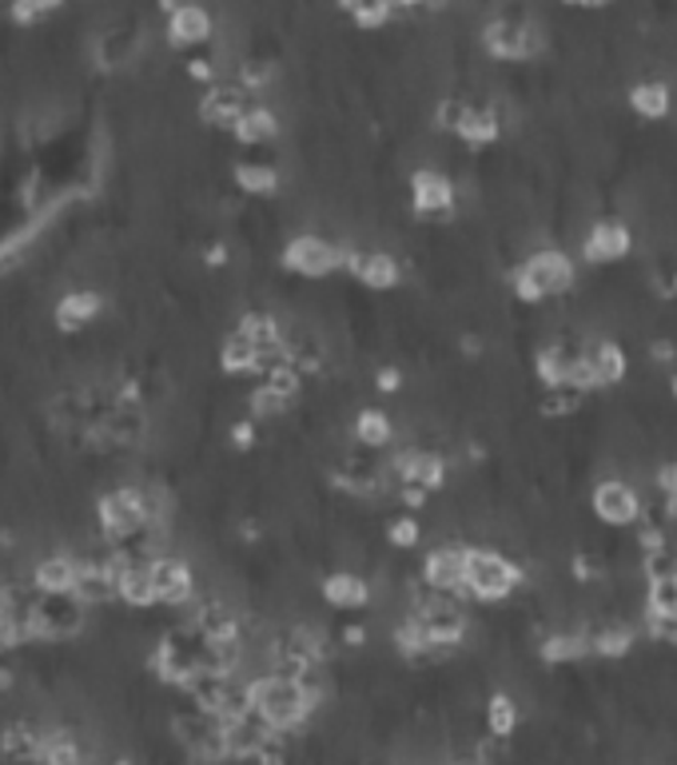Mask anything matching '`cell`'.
I'll return each instance as SVG.
<instances>
[{"label": "cell", "mask_w": 677, "mask_h": 765, "mask_svg": "<svg viewBox=\"0 0 677 765\" xmlns=\"http://www.w3.org/2000/svg\"><path fill=\"white\" fill-rule=\"evenodd\" d=\"M248 702L275 734H299L323 702V670H311L308 678L263 670L248 678Z\"/></svg>", "instance_id": "cell-1"}, {"label": "cell", "mask_w": 677, "mask_h": 765, "mask_svg": "<svg viewBox=\"0 0 677 765\" xmlns=\"http://www.w3.org/2000/svg\"><path fill=\"white\" fill-rule=\"evenodd\" d=\"M88 627V607L76 595H32L29 642H69Z\"/></svg>", "instance_id": "cell-2"}, {"label": "cell", "mask_w": 677, "mask_h": 765, "mask_svg": "<svg viewBox=\"0 0 677 765\" xmlns=\"http://www.w3.org/2000/svg\"><path fill=\"white\" fill-rule=\"evenodd\" d=\"M171 737L179 742V750L188 754L191 765H223V717L208 714V710L184 702V710L171 714Z\"/></svg>", "instance_id": "cell-3"}, {"label": "cell", "mask_w": 677, "mask_h": 765, "mask_svg": "<svg viewBox=\"0 0 677 765\" xmlns=\"http://www.w3.org/2000/svg\"><path fill=\"white\" fill-rule=\"evenodd\" d=\"M570 288H574V259L558 248L534 251L514 276L518 299H527V303H542L546 296H562Z\"/></svg>", "instance_id": "cell-4"}, {"label": "cell", "mask_w": 677, "mask_h": 765, "mask_svg": "<svg viewBox=\"0 0 677 765\" xmlns=\"http://www.w3.org/2000/svg\"><path fill=\"white\" fill-rule=\"evenodd\" d=\"M522 582V570L510 562V558L494 555V550H475L467 547V598H478V602H502L510 590Z\"/></svg>", "instance_id": "cell-5"}, {"label": "cell", "mask_w": 677, "mask_h": 765, "mask_svg": "<svg viewBox=\"0 0 677 765\" xmlns=\"http://www.w3.org/2000/svg\"><path fill=\"white\" fill-rule=\"evenodd\" d=\"M482 44L498 60H530L542 49V32L527 17H494L482 29Z\"/></svg>", "instance_id": "cell-6"}, {"label": "cell", "mask_w": 677, "mask_h": 765, "mask_svg": "<svg viewBox=\"0 0 677 765\" xmlns=\"http://www.w3.org/2000/svg\"><path fill=\"white\" fill-rule=\"evenodd\" d=\"M283 268L295 271V276H303V279H323V276H331V271L343 268V248H335V244L323 236L303 231V236H295L288 248H283Z\"/></svg>", "instance_id": "cell-7"}, {"label": "cell", "mask_w": 677, "mask_h": 765, "mask_svg": "<svg viewBox=\"0 0 677 765\" xmlns=\"http://www.w3.org/2000/svg\"><path fill=\"white\" fill-rule=\"evenodd\" d=\"M152 590H156V607H188L196 595V578L191 567L176 555H156L148 558Z\"/></svg>", "instance_id": "cell-8"}, {"label": "cell", "mask_w": 677, "mask_h": 765, "mask_svg": "<svg viewBox=\"0 0 677 765\" xmlns=\"http://www.w3.org/2000/svg\"><path fill=\"white\" fill-rule=\"evenodd\" d=\"M462 578H467V547H438V550H430L427 562H423V582H427L430 590L455 595L458 602L467 598Z\"/></svg>", "instance_id": "cell-9"}, {"label": "cell", "mask_w": 677, "mask_h": 765, "mask_svg": "<svg viewBox=\"0 0 677 765\" xmlns=\"http://www.w3.org/2000/svg\"><path fill=\"white\" fill-rule=\"evenodd\" d=\"M271 734H275V730H271L268 722L248 706L243 714H236V717L223 722V754H228V762H251L256 750L263 746Z\"/></svg>", "instance_id": "cell-10"}, {"label": "cell", "mask_w": 677, "mask_h": 765, "mask_svg": "<svg viewBox=\"0 0 677 765\" xmlns=\"http://www.w3.org/2000/svg\"><path fill=\"white\" fill-rule=\"evenodd\" d=\"M594 515L606 523V527H629L642 515V498L629 483L622 478H606L594 487Z\"/></svg>", "instance_id": "cell-11"}, {"label": "cell", "mask_w": 677, "mask_h": 765, "mask_svg": "<svg viewBox=\"0 0 677 765\" xmlns=\"http://www.w3.org/2000/svg\"><path fill=\"white\" fill-rule=\"evenodd\" d=\"M211 29H216V20L196 0H176L168 9V37L179 49H204L211 40Z\"/></svg>", "instance_id": "cell-12"}, {"label": "cell", "mask_w": 677, "mask_h": 765, "mask_svg": "<svg viewBox=\"0 0 677 765\" xmlns=\"http://www.w3.org/2000/svg\"><path fill=\"white\" fill-rule=\"evenodd\" d=\"M410 196H415V211L423 219H442L455 211V184L435 168H418L410 176Z\"/></svg>", "instance_id": "cell-13"}, {"label": "cell", "mask_w": 677, "mask_h": 765, "mask_svg": "<svg viewBox=\"0 0 677 765\" xmlns=\"http://www.w3.org/2000/svg\"><path fill=\"white\" fill-rule=\"evenodd\" d=\"M343 268H347L351 276L371 291H390V288H398V279H403L398 259L387 256V251H347L343 248Z\"/></svg>", "instance_id": "cell-14"}, {"label": "cell", "mask_w": 677, "mask_h": 765, "mask_svg": "<svg viewBox=\"0 0 677 765\" xmlns=\"http://www.w3.org/2000/svg\"><path fill=\"white\" fill-rule=\"evenodd\" d=\"M390 478H395V487L398 483H415V487L435 495V490L447 487V463L438 455H430V451H403L390 463Z\"/></svg>", "instance_id": "cell-15"}, {"label": "cell", "mask_w": 677, "mask_h": 765, "mask_svg": "<svg viewBox=\"0 0 677 765\" xmlns=\"http://www.w3.org/2000/svg\"><path fill=\"white\" fill-rule=\"evenodd\" d=\"M256 100H251V92L243 89V84H208V96L199 100V116L208 120L211 128H231L243 112L251 108Z\"/></svg>", "instance_id": "cell-16"}, {"label": "cell", "mask_w": 677, "mask_h": 765, "mask_svg": "<svg viewBox=\"0 0 677 765\" xmlns=\"http://www.w3.org/2000/svg\"><path fill=\"white\" fill-rule=\"evenodd\" d=\"M112 582H116V602H124L128 610L156 607V590H152L148 562H139V558H116Z\"/></svg>", "instance_id": "cell-17"}, {"label": "cell", "mask_w": 677, "mask_h": 765, "mask_svg": "<svg viewBox=\"0 0 677 765\" xmlns=\"http://www.w3.org/2000/svg\"><path fill=\"white\" fill-rule=\"evenodd\" d=\"M40 746H44V726L29 717L0 726V762L4 765H40Z\"/></svg>", "instance_id": "cell-18"}, {"label": "cell", "mask_w": 677, "mask_h": 765, "mask_svg": "<svg viewBox=\"0 0 677 765\" xmlns=\"http://www.w3.org/2000/svg\"><path fill=\"white\" fill-rule=\"evenodd\" d=\"M629 248H634V236H629L626 224L622 219H602V224L590 228L586 244H582V256L590 263H614V259H626Z\"/></svg>", "instance_id": "cell-19"}, {"label": "cell", "mask_w": 677, "mask_h": 765, "mask_svg": "<svg viewBox=\"0 0 677 765\" xmlns=\"http://www.w3.org/2000/svg\"><path fill=\"white\" fill-rule=\"evenodd\" d=\"M92 746L84 734L72 726H52L44 730V746H40V765H88Z\"/></svg>", "instance_id": "cell-20"}, {"label": "cell", "mask_w": 677, "mask_h": 765, "mask_svg": "<svg viewBox=\"0 0 677 765\" xmlns=\"http://www.w3.org/2000/svg\"><path fill=\"white\" fill-rule=\"evenodd\" d=\"M319 590H323V602L335 610H363L371 602V582L355 570H331Z\"/></svg>", "instance_id": "cell-21"}, {"label": "cell", "mask_w": 677, "mask_h": 765, "mask_svg": "<svg viewBox=\"0 0 677 765\" xmlns=\"http://www.w3.org/2000/svg\"><path fill=\"white\" fill-rule=\"evenodd\" d=\"M76 555H64V550H56V555H44L32 567V587L40 590V595H69L72 587H76Z\"/></svg>", "instance_id": "cell-22"}, {"label": "cell", "mask_w": 677, "mask_h": 765, "mask_svg": "<svg viewBox=\"0 0 677 765\" xmlns=\"http://www.w3.org/2000/svg\"><path fill=\"white\" fill-rule=\"evenodd\" d=\"M104 311L100 291H64V299L56 303V328L60 331H80L96 323V316Z\"/></svg>", "instance_id": "cell-23"}, {"label": "cell", "mask_w": 677, "mask_h": 765, "mask_svg": "<svg viewBox=\"0 0 677 765\" xmlns=\"http://www.w3.org/2000/svg\"><path fill=\"white\" fill-rule=\"evenodd\" d=\"M498 132H502V124H498L494 108H482V104H462V116H458V124H455V136L462 139V144H475V148H482V144H494Z\"/></svg>", "instance_id": "cell-24"}, {"label": "cell", "mask_w": 677, "mask_h": 765, "mask_svg": "<svg viewBox=\"0 0 677 765\" xmlns=\"http://www.w3.org/2000/svg\"><path fill=\"white\" fill-rule=\"evenodd\" d=\"M355 443L363 451H383L395 443V423H390L387 411L378 407H363L355 415Z\"/></svg>", "instance_id": "cell-25"}, {"label": "cell", "mask_w": 677, "mask_h": 765, "mask_svg": "<svg viewBox=\"0 0 677 765\" xmlns=\"http://www.w3.org/2000/svg\"><path fill=\"white\" fill-rule=\"evenodd\" d=\"M231 132H236L239 144H248V148H259V144H271L279 132V120L271 108H263V104H251L243 116L231 124Z\"/></svg>", "instance_id": "cell-26"}, {"label": "cell", "mask_w": 677, "mask_h": 765, "mask_svg": "<svg viewBox=\"0 0 677 765\" xmlns=\"http://www.w3.org/2000/svg\"><path fill=\"white\" fill-rule=\"evenodd\" d=\"M236 188L243 196H275L279 172L275 164H256V159H239L236 164Z\"/></svg>", "instance_id": "cell-27"}, {"label": "cell", "mask_w": 677, "mask_h": 765, "mask_svg": "<svg viewBox=\"0 0 677 765\" xmlns=\"http://www.w3.org/2000/svg\"><path fill=\"white\" fill-rule=\"evenodd\" d=\"M219 368L228 371V375H256V371H259V351H256V343H251L248 335H239V331H231L228 343L219 348Z\"/></svg>", "instance_id": "cell-28"}, {"label": "cell", "mask_w": 677, "mask_h": 765, "mask_svg": "<svg viewBox=\"0 0 677 765\" xmlns=\"http://www.w3.org/2000/svg\"><path fill=\"white\" fill-rule=\"evenodd\" d=\"M669 89L662 84V80H642V84H634L629 89V108L637 112V116H646V120H662L669 116Z\"/></svg>", "instance_id": "cell-29"}, {"label": "cell", "mask_w": 677, "mask_h": 765, "mask_svg": "<svg viewBox=\"0 0 677 765\" xmlns=\"http://www.w3.org/2000/svg\"><path fill=\"white\" fill-rule=\"evenodd\" d=\"M590 359H594V371H597V383H602V387H614V383L626 379V351L617 348L614 339H602V343L590 351Z\"/></svg>", "instance_id": "cell-30"}, {"label": "cell", "mask_w": 677, "mask_h": 765, "mask_svg": "<svg viewBox=\"0 0 677 765\" xmlns=\"http://www.w3.org/2000/svg\"><path fill=\"white\" fill-rule=\"evenodd\" d=\"M586 654H594L590 650V630L586 634H554L542 642V658L546 662H582Z\"/></svg>", "instance_id": "cell-31"}, {"label": "cell", "mask_w": 677, "mask_h": 765, "mask_svg": "<svg viewBox=\"0 0 677 765\" xmlns=\"http://www.w3.org/2000/svg\"><path fill=\"white\" fill-rule=\"evenodd\" d=\"M487 730H490V737H510L518 730V706H514V697L510 694H494L487 702Z\"/></svg>", "instance_id": "cell-32"}, {"label": "cell", "mask_w": 677, "mask_h": 765, "mask_svg": "<svg viewBox=\"0 0 677 765\" xmlns=\"http://www.w3.org/2000/svg\"><path fill=\"white\" fill-rule=\"evenodd\" d=\"M590 650L597 658H626L634 650V630L629 627H606L590 634Z\"/></svg>", "instance_id": "cell-33"}, {"label": "cell", "mask_w": 677, "mask_h": 765, "mask_svg": "<svg viewBox=\"0 0 677 765\" xmlns=\"http://www.w3.org/2000/svg\"><path fill=\"white\" fill-rule=\"evenodd\" d=\"M343 4V12H351L355 17V24H363V29H378V24H387L390 17H395V0H338Z\"/></svg>", "instance_id": "cell-34"}, {"label": "cell", "mask_w": 677, "mask_h": 765, "mask_svg": "<svg viewBox=\"0 0 677 765\" xmlns=\"http://www.w3.org/2000/svg\"><path fill=\"white\" fill-rule=\"evenodd\" d=\"M577 351H566L562 343L558 348H546V351H538V379L546 383V387H558V383H566L570 375V359H574Z\"/></svg>", "instance_id": "cell-35"}, {"label": "cell", "mask_w": 677, "mask_h": 765, "mask_svg": "<svg viewBox=\"0 0 677 765\" xmlns=\"http://www.w3.org/2000/svg\"><path fill=\"white\" fill-rule=\"evenodd\" d=\"M646 610H649V614L677 618V575H669V578H649Z\"/></svg>", "instance_id": "cell-36"}, {"label": "cell", "mask_w": 677, "mask_h": 765, "mask_svg": "<svg viewBox=\"0 0 677 765\" xmlns=\"http://www.w3.org/2000/svg\"><path fill=\"white\" fill-rule=\"evenodd\" d=\"M582 399H586V391L570 387V383H558V387H546V395H542V411H546L550 418H566L574 415L577 407H582Z\"/></svg>", "instance_id": "cell-37"}, {"label": "cell", "mask_w": 677, "mask_h": 765, "mask_svg": "<svg viewBox=\"0 0 677 765\" xmlns=\"http://www.w3.org/2000/svg\"><path fill=\"white\" fill-rule=\"evenodd\" d=\"M288 407H291L288 399L275 395V391L263 387V383H259V387L251 391V418H256V423H268V418L288 415Z\"/></svg>", "instance_id": "cell-38"}, {"label": "cell", "mask_w": 677, "mask_h": 765, "mask_svg": "<svg viewBox=\"0 0 677 765\" xmlns=\"http://www.w3.org/2000/svg\"><path fill=\"white\" fill-rule=\"evenodd\" d=\"M387 542L395 550H415L423 542V527H418L415 515H398L395 523L387 527Z\"/></svg>", "instance_id": "cell-39"}, {"label": "cell", "mask_w": 677, "mask_h": 765, "mask_svg": "<svg viewBox=\"0 0 677 765\" xmlns=\"http://www.w3.org/2000/svg\"><path fill=\"white\" fill-rule=\"evenodd\" d=\"M251 765H291V750H288V734H271L263 746L256 750Z\"/></svg>", "instance_id": "cell-40"}, {"label": "cell", "mask_w": 677, "mask_h": 765, "mask_svg": "<svg viewBox=\"0 0 677 765\" xmlns=\"http://www.w3.org/2000/svg\"><path fill=\"white\" fill-rule=\"evenodd\" d=\"M677 575V555L669 547L662 550H649L646 555V578H669Z\"/></svg>", "instance_id": "cell-41"}, {"label": "cell", "mask_w": 677, "mask_h": 765, "mask_svg": "<svg viewBox=\"0 0 677 765\" xmlns=\"http://www.w3.org/2000/svg\"><path fill=\"white\" fill-rule=\"evenodd\" d=\"M24 642H20V627L17 618H12V610L0 602V654H12V650H20Z\"/></svg>", "instance_id": "cell-42"}, {"label": "cell", "mask_w": 677, "mask_h": 765, "mask_svg": "<svg viewBox=\"0 0 677 765\" xmlns=\"http://www.w3.org/2000/svg\"><path fill=\"white\" fill-rule=\"evenodd\" d=\"M646 630L654 642H666V647H677V618L666 614H649L646 610Z\"/></svg>", "instance_id": "cell-43"}, {"label": "cell", "mask_w": 677, "mask_h": 765, "mask_svg": "<svg viewBox=\"0 0 677 765\" xmlns=\"http://www.w3.org/2000/svg\"><path fill=\"white\" fill-rule=\"evenodd\" d=\"M256 438H259V423L251 415L239 418L236 427H231V443H236L239 451H251V447H256Z\"/></svg>", "instance_id": "cell-44"}, {"label": "cell", "mask_w": 677, "mask_h": 765, "mask_svg": "<svg viewBox=\"0 0 677 765\" xmlns=\"http://www.w3.org/2000/svg\"><path fill=\"white\" fill-rule=\"evenodd\" d=\"M188 76L191 80H204V84H216V60L211 56H191L188 60Z\"/></svg>", "instance_id": "cell-45"}, {"label": "cell", "mask_w": 677, "mask_h": 765, "mask_svg": "<svg viewBox=\"0 0 677 765\" xmlns=\"http://www.w3.org/2000/svg\"><path fill=\"white\" fill-rule=\"evenodd\" d=\"M375 387L383 391V395H395V391H403V371H398V368H378L375 371Z\"/></svg>", "instance_id": "cell-46"}, {"label": "cell", "mask_w": 677, "mask_h": 765, "mask_svg": "<svg viewBox=\"0 0 677 765\" xmlns=\"http://www.w3.org/2000/svg\"><path fill=\"white\" fill-rule=\"evenodd\" d=\"M574 575H577V582H594L602 570H597V562L590 555H574Z\"/></svg>", "instance_id": "cell-47"}, {"label": "cell", "mask_w": 677, "mask_h": 765, "mask_svg": "<svg viewBox=\"0 0 677 765\" xmlns=\"http://www.w3.org/2000/svg\"><path fill=\"white\" fill-rule=\"evenodd\" d=\"M637 542H642V550H646V555H649V550H662V547H666V535H662V530H657V527H642V535H637Z\"/></svg>", "instance_id": "cell-48"}, {"label": "cell", "mask_w": 677, "mask_h": 765, "mask_svg": "<svg viewBox=\"0 0 677 765\" xmlns=\"http://www.w3.org/2000/svg\"><path fill=\"white\" fill-rule=\"evenodd\" d=\"M657 490L662 495H674L677 490V463H666V467L657 471Z\"/></svg>", "instance_id": "cell-49"}, {"label": "cell", "mask_w": 677, "mask_h": 765, "mask_svg": "<svg viewBox=\"0 0 677 765\" xmlns=\"http://www.w3.org/2000/svg\"><path fill=\"white\" fill-rule=\"evenodd\" d=\"M674 355H677V348L669 343V339H657V343H649V359H654V363H674Z\"/></svg>", "instance_id": "cell-50"}, {"label": "cell", "mask_w": 677, "mask_h": 765, "mask_svg": "<svg viewBox=\"0 0 677 765\" xmlns=\"http://www.w3.org/2000/svg\"><path fill=\"white\" fill-rule=\"evenodd\" d=\"M338 638H343V647L358 650L363 642H367V630H363V627H343V634H338Z\"/></svg>", "instance_id": "cell-51"}, {"label": "cell", "mask_w": 677, "mask_h": 765, "mask_svg": "<svg viewBox=\"0 0 677 765\" xmlns=\"http://www.w3.org/2000/svg\"><path fill=\"white\" fill-rule=\"evenodd\" d=\"M228 263V244H211L208 248V268H223Z\"/></svg>", "instance_id": "cell-52"}, {"label": "cell", "mask_w": 677, "mask_h": 765, "mask_svg": "<svg viewBox=\"0 0 677 765\" xmlns=\"http://www.w3.org/2000/svg\"><path fill=\"white\" fill-rule=\"evenodd\" d=\"M574 4H582V9H606V4H614V0H574Z\"/></svg>", "instance_id": "cell-53"}, {"label": "cell", "mask_w": 677, "mask_h": 765, "mask_svg": "<svg viewBox=\"0 0 677 765\" xmlns=\"http://www.w3.org/2000/svg\"><path fill=\"white\" fill-rule=\"evenodd\" d=\"M104 765H136L132 757H112V762H104Z\"/></svg>", "instance_id": "cell-54"}, {"label": "cell", "mask_w": 677, "mask_h": 765, "mask_svg": "<svg viewBox=\"0 0 677 765\" xmlns=\"http://www.w3.org/2000/svg\"><path fill=\"white\" fill-rule=\"evenodd\" d=\"M395 4H398V9H403V4H423V0H395Z\"/></svg>", "instance_id": "cell-55"}, {"label": "cell", "mask_w": 677, "mask_h": 765, "mask_svg": "<svg viewBox=\"0 0 677 765\" xmlns=\"http://www.w3.org/2000/svg\"><path fill=\"white\" fill-rule=\"evenodd\" d=\"M669 387H674V399H677V375H674V379H669Z\"/></svg>", "instance_id": "cell-56"}]
</instances>
